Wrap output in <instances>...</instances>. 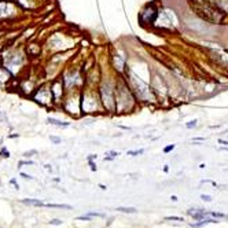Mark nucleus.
I'll return each mask as SVG.
<instances>
[{
	"mask_svg": "<svg viewBox=\"0 0 228 228\" xmlns=\"http://www.w3.org/2000/svg\"><path fill=\"white\" fill-rule=\"evenodd\" d=\"M0 55L3 58V66L11 71L12 76H15L21 70V68H24L28 58L26 52L22 48L11 47V45L4 47V50L0 52Z\"/></svg>",
	"mask_w": 228,
	"mask_h": 228,
	"instance_id": "nucleus-1",
	"label": "nucleus"
},
{
	"mask_svg": "<svg viewBox=\"0 0 228 228\" xmlns=\"http://www.w3.org/2000/svg\"><path fill=\"white\" fill-rule=\"evenodd\" d=\"M30 98H32V101H35L36 103L43 107H48L51 104H54V96H52V92H51V87L48 85L37 87Z\"/></svg>",
	"mask_w": 228,
	"mask_h": 228,
	"instance_id": "nucleus-2",
	"label": "nucleus"
},
{
	"mask_svg": "<svg viewBox=\"0 0 228 228\" xmlns=\"http://www.w3.org/2000/svg\"><path fill=\"white\" fill-rule=\"evenodd\" d=\"M14 0H0V22L11 21L18 18L19 8Z\"/></svg>",
	"mask_w": 228,
	"mask_h": 228,
	"instance_id": "nucleus-3",
	"label": "nucleus"
},
{
	"mask_svg": "<svg viewBox=\"0 0 228 228\" xmlns=\"http://www.w3.org/2000/svg\"><path fill=\"white\" fill-rule=\"evenodd\" d=\"M51 92H52V96H54V103H58V102H61V98L63 96V88H65V85H63L62 80H54L52 83H51Z\"/></svg>",
	"mask_w": 228,
	"mask_h": 228,
	"instance_id": "nucleus-4",
	"label": "nucleus"
},
{
	"mask_svg": "<svg viewBox=\"0 0 228 228\" xmlns=\"http://www.w3.org/2000/svg\"><path fill=\"white\" fill-rule=\"evenodd\" d=\"M36 88H37V87L30 80H28V78H24V80L19 83V91L24 95H26V96H32L33 92L36 91Z\"/></svg>",
	"mask_w": 228,
	"mask_h": 228,
	"instance_id": "nucleus-5",
	"label": "nucleus"
},
{
	"mask_svg": "<svg viewBox=\"0 0 228 228\" xmlns=\"http://www.w3.org/2000/svg\"><path fill=\"white\" fill-rule=\"evenodd\" d=\"M12 78H14V76H12L11 71L8 69H6L4 66H2L0 68V88L6 87L10 81H12Z\"/></svg>",
	"mask_w": 228,
	"mask_h": 228,
	"instance_id": "nucleus-6",
	"label": "nucleus"
},
{
	"mask_svg": "<svg viewBox=\"0 0 228 228\" xmlns=\"http://www.w3.org/2000/svg\"><path fill=\"white\" fill-rule=\"evenodd\" d=\"M25 51H26L28 58H36V56H39L40 52H41V47H40L37 43H28Z\"/></svg>",
	"mask_w": 228,
	"mask_h": 228,
	"instance_id": "nucleus-7",
	"label": "nucleus"
},
{
	"mask_svg": "<svg viewBox=\"0 0 228 228\" xmlns=\"http://www.w3.org/2000/svg\"><path fill=\"white\" fill-rule=\"evenodd\" d=\"M47 122H48V124H51V125H55V127H61V128H68L69 125H70L69 122H63V121H61V120L52 118V117H48Z\"/></svg>",
	"mask_w": 228,
	"mask_h": 228,
	"instance_id": "nucleus-8",
	"label": "nucleus"
},
{
	"mask_svg": "<svg viewBox=\"0 0 228 228\" xmlns=\"http://www.w3.org/2000/svg\"><path fill=\"white\" fill-rule=\"evenodd\" d=\"M22 203L25 205H33V206H44L41 201L39 199H33V198H26V199H22Z\"/></svg>",
	"mask_w": 228,
	"mask_h": 228,
	"instance_id": "nucleus-9",
	"label": "nucleus"
},
{
	"mask_svg": "<svg viewBox=\"0 0 228 228\" xmlns=\"http://www.w3.org/2000/svg\"><path fill=\"white\" fill-rule=\"evenodd\" d=\"M214 4H216V7L219 10H221V11H228V0H216L214 2Z\"/></svg>",
	"mask_w": 228,
	"mask_h": 228,
	"instance_id": "nucleus-10",
	"label": "nucleus"
},
{
	"mask_svg": "<svg viewBox=\"0 0 228 228\" xmlns=\"http://www.w3.org/2000/svg\"><path fill=\"white\" fill-rule=\"evenodd\" d=\"M209 223H219L217 220H214V219H206V220H202L201 223H195V224H191V227L193 228H199V227H203V225H206V224H209Z\"/></svg>",
	"mask_w": 228,
	"mask_h": 228,
	"instance_id": "nucleus-11",
	"label": "nucleus"
},
{
	"mask_svg": "<svg viewBox=\"0 0 228 228\" xmlns=\"http://www.w3.org/2000/svg\"><path fill=\"white\" fill-rule=\"evenodd\" d=\"M116 210L121 212V213H136L137 212L135 207H122V206H118Z\"/></svg>",
	"mask_w": 228,
	"mask_h": 228,
	"instance_id": "nucleus-12",
	"label": "nucleus"
},
{
	"mask_svg": "<svg viewBox=\"0 0 228 228\" xmlns=\"http://www.w3.org/2000/svg\"><path fill=\"white\" fill-rule=\"evenodd\" d=\"M0 157L2 158H10L11 155H10V151L7 150L6 147H2L0 148Z\"/></svg>",
	"mask_w": 228,
	"mask_h": 228,
	"instance_id": "nucleus-13",
	"label": "nucleus"
},
{
	"mask_svg": "<svg viewBox=\"0 0 228 228\" xmlns=\"http://www.w3.org/2000/svg\"><path fill=\"white\" fill-rule=\"evenodd\" d=\"M144 154V148H140V150H134V151H128V155H134V157H136V155H142Z\"/></svg>",
	"mask_w": 228,
	"mask_h": 228,
	"instance_id": "nucleus-14",
	"label": "nucleus"
},
{
	"mask_svg": "<svg viewBox=\"0 0 228 228\" xmlns=\"http://www.w3.org/2000/svg\"><path fill=\"white\" fill-rule=\"evenodd\" d=\"M165 220L168 221H184L181 217H177V216H169V217H165Z\"/></svg>",
	"mask_w": 228,
	"mask_h": 228,
	"instance_id": "nucleus-15",
	"label": "nucleus"
},
{
	"mask_svg": "<svg viewBox=\"0 0 228 228\" xmlns=\"http://www.w3.org/2000/svg\"><path fill=\"white\" fill-rule=\"evenodd\" d=\"M197 127V120H193V121H190L186 124V128L187 129H193V128Z\"/></svg>",
	"mask_w": 228,
	"mask_h": 228,
	"instance_id": "nucleus-16",
	"label": "nucleus"
},
{
	"mask_svg": "<svg viewBox=\"0 0 228 228\" xmlns=\"http://www.w3.org/2000/svg\"><path fill=\"white\" fill-rule=\"evenodd\" d=\"M33 154H37V151L36 150H30V151H25L24 153V157H26V158H29V157H32Z\"/></svg>",
	"mask_w": 228,
	"mask_h": 228,
	"instance_id": "nucleus-17",
	"label": "nucleus"
},
{
	"mask_svg": "<svg viewBox=\"0 0 228 228\" xmlns=\"http://www.w3.org/2000/svg\"><path fill=\"white\" fill-rule=\"evenodd\" d=\"M173 148H175V144H169V146H166V147L164 148V153H165V154H168V153H170Z\"/></svg>",
	"mask_w": 228,
	"mask_h": 228,
	"instance_id": "nucleus-18",
	"label": "nucleus"
},
{
	"mask_svg": "<svg viewBox=\"0 0 228 228\" xmlns=\"http://www.w3.org/2000/svg\"><path fill=\"white\" fill-rule=\"evenodd\" d=\"M88 214H89L91 217H104L103 213H96V212H89Z\"/></svg>",
	"mask_w": 228,
	"mask_h": 228,
	"instance_id": "nucleus-19",
	"label": "nucleus"
},
{
	"mask_svg": "<svg viewBox=\"0 0 228 228\" xmlns=\"http://www.w3.org/2000/svg\"><path fill=\"white\" fill-rule=\"evenodd\" d=\"M50 224H52V225H61V224H62V221H61L59 219H54V220H51V221H50Z\"/></svg>",
	"mask_w": 228,
	"mask_h": 228,
	"instance_id": "nucleus-20",
	"label": "nucleus"
},
{
	"mask_svg": "<svg viewBox=\"0 0 228 228\" xmlns=\"http://www.w3.org/2000/svg\"><path fill=\"white\" fill-rule=\"evenodd\" d=\"M201 199H203V201H206V202H210V201H212V197H210V195H205V194H202V195H201Z\"/></svg>",
	"mask_w": 228,
	"mask_h": 228,
	"instance_id": "nucleus-21",
	"label": "nucleus"
},
{
	"mask_svg": "<svg viewBox=\"0 0 228 228\" xmlns=\"http://www.w3.org/2000/svg\"><path fill=\"white\" fill-rule=\"evenodd\" d=\"M50 139H51V142H54L55 144L61 143V139H59V137H56V136H50Z\"/></svg>",
	"mask_w": 228,
	"mask_h": 228,
	"instance_id": "nucleus-22",
	"label": "nucleus"
},
{
	"mask_svg": "<svg viewBox=\"0 0 228 228\" xmlns=\"http://www.w3.org/2000/svg\"><path fill=\"white\" fill-rule=\"evenodd\" d=\"M120 155V153H117V151H110L109 153V157H111V158H116V157H118Z\"/></svg>",
	"mask_w": 228,
	"mask_h": 228,
	"instance_id": "nucleus-23",
	"label": "nucleus"
},
{
	"mask_svg": "<svg viewBox=\"0 0 228 228\" xmlns=\"http://www.w3.org/2000/svg\"><path fill=\"white\" fill-rule=\"evenodd\" d=\"M19 165H21V166L22 165H33V161H30V160L29 161H21V162H19Z\"/></svg>",
	"mask_w": 228,
	"mask_h": 228,
	"instance_id": "nucleus-24",
	"label": "nucleus"
},
{
	"mask_svg": "<svg viewBox=\"0 0 228 228\" xmlns=\"http://www.w3.org/2000/svg\"><path fill=\"white\" fill-rule=\"evenodd\" d=\"M88 164H89V166H91V170H96V165H95L94 161H88Z\"/></svg>",
	"mask_w": 228,
	"mask_h": 228,
	"instance_id": "nucleus-25",
	"label": "nucleus"
},
{
	"mask_svg": "<svg viewBox=\"0 0 228 228\" xmlns=\"http://www.w3.org/2000/svg\"><path fill=\"white\" fill-rule=\"evenodd\" d=\"M10 183H11L12 186H15V188H19V186H18V183L15 181V179H11V180H10Z\"/></svg>",
	"mask_w": 228,
	"mask_h": 228,
	"instance_id": "nucleus-26",
	"label": "nucleus"
},
{
	"mask_svg": "<svg viewBox=\"0 0 228 228\" xmlns=\"http://www.w3.org/2000/svg\"><path fill=\"white\" fill-rule=\"evenodd\" d=\"M21 176H22V177H24V179H33L30 175H28V173H24V172L21 173Z\"/></svg>",
	"mask_w": 228,
	"mask_h": 228,
	"instance_id": "nucleus-27",
	"label": "nucleus"
},
{
	"mask_svg": "<svg viewBox=\"0 0 228 228\" xmlns=\"http://www.w3.org/2000/svg\"><path fill=\"white\" fill-rule=\"evenodd\" d=\"M4 47H7V45H4V44H3V39H2V40H0V52H2V51L4 50Z\"/></svg>",
	"mask_w": 228,
	"mask_h": 228,
	"instance_id": "nucleus-28",
	"label": "nucleus"
},
{
	"mask_svg": "<svg viewBox=\"0 0 228 228\" xmlns=\"http://www.w3.org/2000/svg\"><path fill=\"white\" fill-rule=\"evenodd\" d=\"M94 160H96V155H94V154H91L88 157V161H94Z\"/></svg>",
	"mask_w": 228,
	"mask_h": 228,
	"instance_id": "nucleus-29",
	"label": "nucleus"
},
{
	"mask_svg": "<svg viewBox=\"0 0 228 228\" xmlns=\"http://www.w3.org/2000/svg\"><path fill=\"white\" fill-rule=\"evenodd\" d=\"M219 143H221V144L228 146V140H223V139H220V140H219Z\"/></svg>",
	"mask_w": 228,
	"mask_h": 228,
	"instance_id": "nucleus-30",
	"label": "nucleus"
},
{
	"mask_svg": "<svg viewBox=\"0 0 228 228\" xmlns=\"http://www.w3.org/2000/svg\"><path fill=\"white\" fill-rule=\"evenodd\" d=\"M0 32H4V26H3V22H0Z\"/></svg>",
	"mask_w": 228,
	"mask_h": 228,
	"instance_id": "nucleus-31",
	"label": "nucleus"
},
{
	"mask_svg": "<svg viewBox=\"0 0 228 228\" xmlns=\"http://www.w3.org/2000/svg\"><path fill=\"white\" fill-rule=\"evenodd\" d=\"M170 199H172L173 202H176V201H177V197H176V195H172V197H170Z\"/></svg>",
	"mask_w": 228,
	"mask_h": 228,
	"instance_id": "nucleus-32",
	"label": "nucleus"
},
{
	"mask_svg": "<svg viewBox=\"0 0 228 228\" xmlns=\"http://www.w3.org/2000/svg\"><path fill=\"white\" fill-rule=\"evenodd\" d=\"M8 137H11V139H14V137H18V134H12V135H10Z\"/></svg>",
	"mask_w": 228,
	"mask_h": 228,
	"instance_id": "nucleus-33",
	"label": "nucleus"
},
{
	"mask_svg": "<svg viewBox=\"0 0 228 228\" xmlns=\"http://www.w3.org/2000/svg\"><path fill=\"white\" fill-rule=\"evenodd\" d=\"M3 66V58H2V55H0V68Z\"/></svg>",
	"mask_w": 228,
	"mask_h": 228,
	"instance_id": "nucleus-34",
	"label": "nucleus"
},
{
	"mask_svg": "<svg viewBox=\"0 0 228 228\" xmlns=\"http://www.w3.org/2000/svg\"><path fill=\"white\" fill-rule=\"evenodd\" d=\"M3 33H4V32H0V40L3 39Z\"/></svg>",
	"mask_w": 228,
	"mask_h": 228,
	"instance_id": "nucleus-35",
	"label": "nucleus"
}]
</instances>
